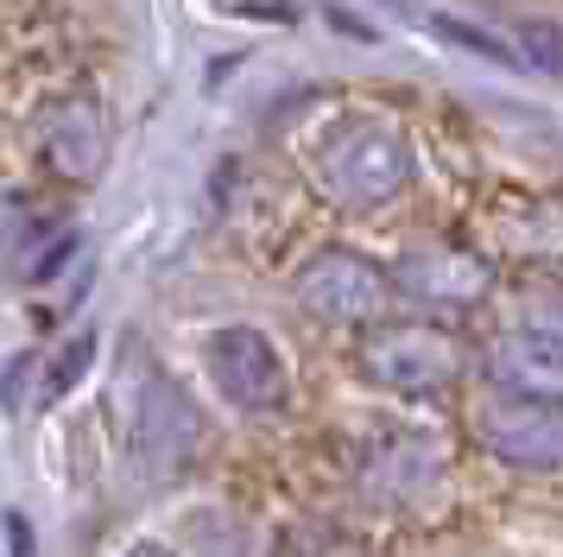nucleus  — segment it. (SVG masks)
I'll return each mask as SVG.
<instances>
[{
  "instance_id": "39448f33",
  "label": "nucleus",
  "mask_w": 563,
  "mask_h": 557,
  "mask_svg": "<svg viewBox=\"0 0 563 557\" xmlns=\"http://www.w3.org/2000/svg\"><path fill=\"white\" fill-rule=\"evenodd\" d=\"M468 430H475V450L512 476H563V405L487 393L468 412Z\"/></svg>"
},
{
  "instance_id": "9d476101",
  "label": "nucleus",
  "mask_w": 563,
  "mask_h": 557,
  "mask_svg": "<svg viewBox=\"0 0 563 557\" xmlns=\"http://www.w3.org/2000/svg\"><path fill=\"white\" fill-rule=\"evenodd\" d=\"M361 481H367V494H380L393 506L424 501L443 481V444H437L431 430H386L380 444H374V456H367Z\"/></svg>"
},
{
  "instance_id": "2eb2a0df",
  "label": "nucleus",
  "mask_w": 563,
  "mask_h": 557,
  "mask_svg": "<svg viewBox=\"0 0 563 557\" xmlns=\"http://www.w3.org/2000/svg\"><path fill=\"white\" fill-rule=\"evenodd\" d=\"M229 20H247V25H291L298 20V0H216Z\"/></svg>"
},
{
  "instance_id": "ddd939ff",
  "label": "nucleus",
  "mask_w": 563,
  "mask_h": 557,
  "mask_svg": "<svg viewBox=\"0 0 563 557\" xmlns=\"http://www.w3.org/2000/svg\"><path fill=\"white\" fill-rule=\"evenodd\" d=\"M519 324L538 329V336H551V342H563V285H544V292H532Z\"/></svg>"
},
{
  "instance_id": "f257e3e1",
  "label": "nucleus",
  "mask_w": 563,
  "mask_h": 557,
  "mask_svg": "<svg viewBox=\"0 0 563 557\" xmlns=\"http://www.w3.org/2000/svg\"><path fill=\"white\" fill-rule=\"evenodd\" d=\"M418 177V146H411V127L386 108H349L335 114L317 146H310V184L335 203V209H386L399 203Z\"/></svg>"
},
{
  "instance_id": "4468645a",
  "label": "nucleus",
  "mask_w": 563,
  "mask_h": 557,
  "mask_svg": "<svg viewBox=\"0 0 563 557\" xmlns=\"http://www.w3.org/2000/svg\"><path fill=\"white\" fill-rule=\"evenodd\" d=\"M89 354H96V336H70V349H64V368H52V374H45V400H64V393L77 386L82 368H89Z\"/></svg>"
},
{
  "instance_id": "423d86ee",
  "label": "nucleus",
  "mask_w": 563,
  "mask_h": 557,
  "mask_svg": "<svg viewBox=\"0 0 563 557\" xmlns=\"http://www.w3.org/2000/svg\"><path fill=\"white\" fill-rule=\"evenodd\" d=\"M393 273V292L411 298L418 310H437V317H450V310H475V304L494 292V260L475 248H462V241H437V248H411L399 266H386Z\"/></svg>"
},
{
  "instance_id": "0eeeda50",
  "label": "nucleus",
  "mask_w": 563,
  "mask_h": 557,
  "mask_svg": "<svg viewBox=\"0 0 563 557\" xmlns=\"http://www.w3.org/2000/svg\"><path fill=\"white\" fill-rule=\"evenodd\" d=\"M475 368H482L487 393L532 400V405H563V342H551V336H538L526 324L487 336Z\"/></svg>"
},
{
  "instance_id": "dca6fc26",
  "label": "nucleus",
  "mask_w": 563,
  "mask_h": 557,
  "mask_svg": "<svg viewBox=\"0 0 563 557\" xmlns=\"http://www.w3.org/2000/svg\"><path fill=\"white\" fill-rule=\"evenodd\" d=\"M121 557H178L172 545H158V538H140V545H128Z\"/></svg>"
},
{
  "instance_id": "7ed1b4c3",
  "label": "nucleus",
  "mask_w": 563,
  "mask_h": 557,
  "mask_svg": "<svg viewBox=\"0 0 563 557\" xmlns=\"http://www.w3.org/2000/svg\"><path fill=\"white\" fill-rule=\"evenodd\" d=\"M291 298L305 304L317 324H342V329H367L380 324L386 310H393V273H386L374 253L361 248H317L298 266L291 278Z\"/></svg>"
},
{
  "instance_id": "9b49d317",
  "label": "nucleus",
  "mask_w": 563,
  "mask_h": 557,
  "mask_svg": "<svg viewBox=\"0 0 563 557\" xmlns=\"http://www.w3.org/2000/svg\"><path fill=\"white\" fill-rule=\"evenodd\" d=\"M32 241H38V209L20 184L0 177V260H20Z\"/></svg>"
},
{
  "instance_id": "f8f14e48",
  "label": "nucleus",
  "mask_w": 563,
  "mask_h": 557,
  "mask_svg": "<svg viewBox=\"0 0 563 557\" xmlns=\"http://www.w3.org/2000/svg\"><path fill=\"white\" fill-rule=\"evenodd\" d=\"M431 32H443V39H450V45L475 51V57H487V64H519V51H512V45H500V39H494V32H482V25L456 20V13H437V20H431Z\"/></svg>"
},
{
  "instance_id": "f03ea898",
  "label": "nucleus",
  "mask_w": 563,
  "mask_h": 557,
  "mask_svg": "<svg viewBox=\"0 0 563 557\" xmlns=\"http://www.w3.org/2000/svg\"><path fill=\"white\" fill-rule=\"evenodd\" d=\"M355 368L361 380H374L393 400L431 405L462 386L468 349L437 317H380V324H367L355 336Z\"/></svg>"
},
{
  "instance_id": "6e6552de",
  "label": "nucleus",
  "mask_w": 563,
  "mask_h": 557,
  "mask_svg": "<svg viewBox=\"0 0 563 557\" xmlns=\"http://www.w3.org/2000/svg\"><path fill=\"white\" fill-rule=\"evenodd\" d=\"M38 152H45V165H52L64 184H96L108 165V114L96 96H70L45 101V114H38Z\"/></svg>"
},
{
  "instance_id": "20e7f679",
  "label": "nucleus",
  "mask_w": 563,
  "mask_h": 557,
  "mask_svg": "<svg viewBox=\"0 0 563 557\" xmlns=\"http://www.w3.org/2000/svg\"><path fill=\"white\" fill-rule=\"evenodd\" d=\"M209 386L234 412H285L291 405V361L260 324H222L203 336Z\"/></svg>"
},
{
  "instance_id": "1a4fd4ad",
  "label": "nucleus",
  "mask_w": 563,
  "mask_h": 557,
  "mask_svg": "<svg viewBox=\"0 0 563 557\" xmlns=\"http://www.w3.org/2000/svg\"><path fill=\"white\" fill-rule=\"evenodd\" d=\"M128 437L146 469H158V462L178 469L184 456L197 450V405L184 400L172 380H146L140 400L128 405Z\"/></svg>"
}]
</instances>
